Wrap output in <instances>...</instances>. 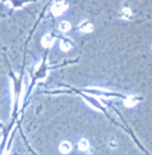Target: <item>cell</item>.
<instances>
[{
  "instance_id": "6da1fadb",
  "label": "cell",
  "mask_w": 152,
  "mask_h": 155,
  "mask_svg": "<svg viewBox=\"0 0 152 155\" xmlns=\"http://www.w3.org/2000/svg\"><path fill=\"white\" fill-rule=\"evenodd\" d=\"M68 9V4L66 1H58L52 5L51 7V12L55 14V16H61L63 12Z\"/></svg>"
},
{
  "instance_id": "7a4b0ae2",
  "label": "cell",
  "mask_w": 152,
  "mask_h": 155,
  "mask_svg": "<svg viewBox=\"0 0 152 155\" xmlns=\"http://www.w3.org/2000/svg\"><path fill=\"white\" fill-rule=\"evenodd\" d=\"M93 25L89 23V22H86V20H83L81 24H80V31L81 32H83V34H89V32H92L93 31Z\"/></svg>"
},
{
  "instance_id": "3957f363",
  "label": "cell",
  "mask_w": 152,
  "mask_h": 155,
  "mask_svg": "<svg viewBox=\"0 0 152 155\" xmlns=\"http://www.w3.org/2000/svg\"><path fill=\"white\" fill-rule=\"evenodd\" d=\"M70 150H71V144H70V142H68V141H63V142L60 144V152H61V153H63V154H68Z\"/></svg>"
},
{
  "instance_id": "277c9868",
  "label": "cell",
  "mask_w": 152,
  "mask_h": 155,
  "mask_svg": "<svg viewBox=\"0 0 152 155\" xmlns=\"http://www.w3.org/2000/svg\"><path fill=\"white\" fill-rule=\"evenodd\" d=\"M120 17L123 19H129L132 17V11L130 7H123L121 11H120Z\"/></svg>"
},
{
  "instance_id": "5b68a950",
  "label": "cell",
  "mask_w": 152,
  "mask_h": 155,
  "mask_svg": "<svg viewBox=\"0 0 152 155\" xmlns=\"http://www.w3.org/2000/svg\"><path fill=\"white\" fill-rule=\"evenodd\" d=\"M88 148H89V142H88V140H86V138L80 140V142H78V149L82 150V152H86V150H88Z\"/></svg>"
},
{
  "instance_id": "8992f818",
  "label": "cell",
  "mask_w": 152,
  "mask_h": 155,
  "mask_svg": "<svg viewBox=\"0 0 152 155\" xmlns=\"http://www.w3.org/2000/svg\"><path fill=\"white\" fill-rule=\"evenodd\" d=\"M51 42H52V38H51V36H50L49 34H46V35L42 38V44H43L44 47H49V45L51 44Z\"/></svg>"
},
{
  "instance_id": "52a82bcc",
  "label": "cell",
  "mask_w": 152,
  "mask_h": 155,
  "mask_svg": "<svg viewBox=\"0 0 152 155\" xmlns=\"http://www.w3.org/2000/svg\"><path fill=\"white\" fill-rule=\"evenodd\" d=\"M70 28H71V25H70V23H69V22H66V20H64V22H62V23L60 24V30L63 31V32L69 31Z\"/></svg>"
},
{
  "instance_id": "ba28073f",
  "label": "cell",
  "mask_w": 152,
  "mask_h": 155,
  "mask_svg": "<svg viewBox=\"0 0 152 155\" xmlns=\"http://www.w3.org/2000/svg\"><path fill=\"white\" fill-rule=\"evenodd\" d=\"M61 48H62V50L68 51L69 49H70V44L67 43V42H62V43H61Z\"/></svg>"
},
{
  "instance_id": "9c48e42d",
  "label": "cell",
  "mask_w": 152,
  "mask_h": 155,
  "mask_svg": "<svg viewBox=\"0 0 152 155\" xmlns=\"http://www.w3.org/2000/svg\"><path fill=\"white\" fill-rule=\"evenodd\" d=\"M108 144H109L110 148H115V147H117V141L114 140V137H110V140H109Z\"/></svg>"
},
{
  "instance_id": "30bf717a",
  "label": "cell",
  "mask_w": 152,
  "mask_h": 155,
  "mask_svg": "<svg viewBox=\"0 0 152 155\" xmlns=\"http://www.w3.org/2000/svg\"><path fill=\"white\" fill-rule=\"evenodd\" d=\"M135 104V102H133V100H131V98H130V99H127L126 102H125V105H126V106H133V105Z\"/></svg>"
}]
</instances>
